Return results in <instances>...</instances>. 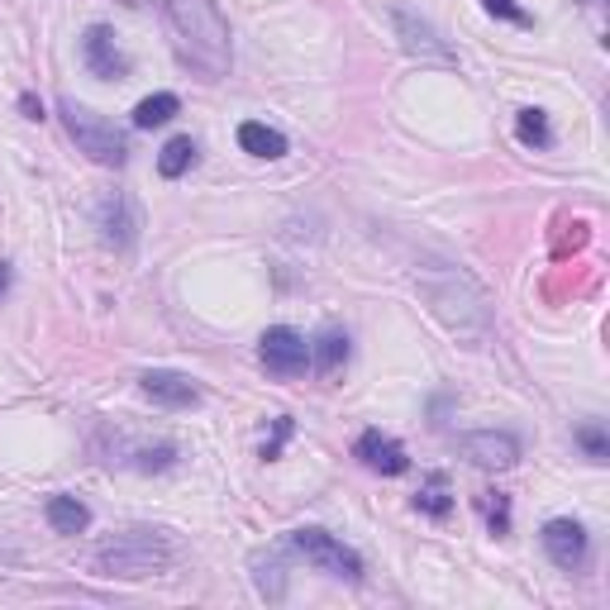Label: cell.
I'll list each match as a JSON object with an SVG mask.
<instances>
[{
    "label": "cell",
    "mask_w": 610,
    "mask_h": 610,
    "mask_svg": "<svg viewBox=\"0 0 610 610\" xmlns=\"http://www.w3.org/2000/svg\"><path fill=\"white\" fill-rule=\"evenodd\" d=\"M238 149L272 163V157H286V134L267 130V124H258V120H248V124H238Z\"/></svg>",
    "instance_id": "obj_16"
},
{
    "label": "cell",
    "mask_w": 610,
    "mask_h": 610,
    "mask_svg": "<svg viewBox=\"0 0 610 610\" xmlns=\"http://www.w3.org/2000/svg\"><path fill=\"white\" fill-rule=\"evenodd\" d=\"M292 429H296V425H292V415H277V429H272V439L263 444V458H267V462H272V458H282V444L292 439Z\"/></svg>",
    "instance_id": "obj_25"
},
{
    "label": "cell",
    "mask_w": 610,
    "mask_h": 610,
    "mask_svg": "<svg viewBox=\"0 0 610 610\" xmlns=\"http://www.w3.org/2000/svg\"><path fill=\"white\" fill-rule=\"evenodd\" d=\"M286 553L305 558L311 568L329 572V577H344V582H363V558L353 553L348 543L334 539L329 529H315V525L292 529V535H286Z\"/></svg>",
    "instance_id": "obj_5"
},
{
    "label": "cell",
    "mask_w": 610,
    "mask_h": 610,
    "mask_svg": "<svg viewBox=\"0 0 610 610\" xmlns=\"http://www.w3.org/2000/svg\"><path fill=\"white\" fill-rule=\"evenodd\" d=\"M577 444H582V454H587L591 462H606V458H610V439H606V425H601V420L577 425Z\"/></svg>",
    "instance_id": "obj_23"
},
{
    "label": "cell",
    "mask_w": 610,
    "mask_h": 610,
    "mask_svg": "<svg viewBox=\"0 0 610 610\" xmlns=\"http://www.w3.org/2000/svg\"><path fill=\"white\" fill-rule=\"evenodd\" d=\"M82 62H87L91 77H101V82H120V77L130 72V58L120 53L115 29L110 24H91L82 34Z\"/></svg>",
    "instance_id": "obj_10"
},
{
    "label": "cell",
    "mask_w": 610,
    "mask_h": 610,
    "mask_svg": "<svg viewBox=\"0 0 610 610\" xmlns=\"http://www.w3.org/2000/svg\"><path fill=\"white\" fill-rule=\"evenodd\" d=\"M43 516H48V525H53L58 535H87V525H91L87 501H77V496H62V491L48 496Z\"/></svg>",
    "instance_id": "obj_14"
},
{
    "label": "cell",
    "mask_w": 610,
    "mask_h": 610,
    "mask_svg": "<svg viewBox=\"0 0 610 610\" xmlns=\"http://www.w3.org/2000/svg\"><path fill=\"white\" fill-rule=\"evenodd\" d=\"M481 6H487L496 20H510V24H520V29H535V14H525L516 0H481Z\"/></svg>",
    "instance_id": "obj_24"
},
{
    "label": "cell",
    "mask_w": 610,
    "mask_h": 610,
    "mask_svg": "<svg viewBox=\"0 0 610 610\" xmlns=\"http://www.w3.org/2000/svg\"><path fill=\"white\" fill-rule=\"evenodd\" d=\"M415 510H425V516H435V520H444L448 510H454V491H448V477L444 472H429L425 477V487L415 491Z\"/></svg>",
    "instance_id": "obj_19"
},
{
    "label": "cell",
    "mask_w": 610,
    "mask_h": 610,
    "mask_svg": "<svg viewBox=\"0 0 610 610\" xmlns=\"http://www.w3.org/2000/svg\"><path fill=\"white\" fill-rule=\"evenodd\" d=\"M58 115H62V124H68L72 143L91 157V163H101V167H124V163H130V139H124L105 115H95L91 105L72 101V95H62V101H58Z\"/></svg>",
    "instance_id": "obj_4"
},
{
    "label": "cell",
    "mask_w": 610,
    "mask_h": 610,
    "mask_svg": "<svg viewBox=\"0 0 610 610\" xmlns=\"http://www.w3.org/2000/svg\"><path fill=\"white\" fill-rule=\"evenodd\" d=\"M311 363H315V373H325V377H334L339 367L348 363V334L344 329H325L319 339L311 344Z\"/></svg>",
    "instance_id": "obj_17"
},
{
    "label": "cell",
    "mask_w": 610,
    "mask_h": 610,
    "mask_svg": "<svg viewBox=\"0 0 610 610\" xmlns=\"http://www.w3.org/2000/svg\"><path fill=\"white\" fill-rule=\"evenodd\" d=\"M516 134H520L525 149H549L553 143V130H549V115H543V110H520Z\"/></svg>",
    "instance_id": "obj_21"
},
{
    "label": "cell",
    "mask_w": 610,
    "mask_h": 610,
    "mask_svg": "<svg viewBox=\"0 0 610 610\" xmlns=\"http://www.w3.org/2000/svg\"><path fill=\"white\" fill-rule=\"evenodd\" d=\"M253 582H258L267 601H282L286 597V549L253 553Z\"/></svg>",
    "instance_id": "obj_15"
},
{
    "label": "cell",
    "mask_w": 610,
    "mask_h": 610,
    "mask_svg": "<svg viewBox=\"0 0 610 610\" xmlns=\"http://www.w3.org/2000/svg\"><path fill=\"white\" fill-rule=\"evenodd\" d=\"M163 14L191 68L205 72L211 82L230 72V24H224L215 0H163Z\"/></svg>",
    "instance_id": "obj_2"
},
{
    "label": "cell",
    "mask_w": 610,
    "mask_h": 610,
    "mask_svg": "<svg viewBox=\"0 0 610 610\" xmlns=\"http://www.w3.org/2000/svg\"><path fill=\"white\" fill-rule=\"evenodd\" d=\"M415 282L425 286L429 296V311H435L458 339L468 344H481L491 334V305H487V292L468 277V272L448 267V263H435V267H420Z\"/></svg>",
    "instance_id": "obj_1"
},
{
    "label": "cell",
    "mask_w": 610,
    "mask_h": 610,
    "mask_svg": "<svg viewBox=\"0 0 610 610\" xmlns=\"http://www.w3.org/2000/svg\"><path fill=\"white\" fill-rule=\"evenodd\" d=\"M95 230H101V238L110 248H134L139 244V230H143V215L130 191H105L101 205H95Z\"/></svg>",
    "instance_id": "obj_6"
},
{
    "label": "cell",
    "mask_w": 610,
    "mask_h": 610,
    "mask_svg": "<svg viewBox=\"0 0 610 610\" xmlns=\"http://www.w3.org/2000/svg\"><path fill=\"white\" fill-rule=\"evenodd\" d=\"M258 358L272 377H301L305 367H311V344H305V334H296L292 325H272L258 344Z\"/></svg>",
    "instance_id": "obj_8"
},
{
    "label": "cell",
    "mask_w": 610,
    "mask_h": 610,
    "mask_svg": "<svg viewBox=\"0 0 610 610\" xmlns=\"http://www.w3.org/2000/svg\"><path fill=\"white\" fill-rule=\"evenodd\" d=\"M10 292V263H0V296Z\"/></svg>",
    "instance_id": "obj_27"
},
{
    "label": "cell",
    "mask_w": 610,
    "mask_h": 610,
    "mask_svg": "<svg viewBox=\"0 0 610 610\" xmlns=\"http://www.w3.org/2000/svg\"><path fill=\"white\" fill-rule=\"evenodd\" d=\"M353 454L363 458V468H373L382 477H400V472L410 468V454L392 435H382V429H363L358 444H353Z\"/></svg>",
    "instance_id": "obj_13"
},
{
    "label": "cell",
    "mask_w": 610,
    "mask_h": 610,
    "mask_svg": "<svg viewBox=\"0 0 610 610\" xmlns=\"http://www.w3.org/2000/svg\"><path fill=\"white\" fill-rule=\"evenodd\" d=\"M20 110H24V120H43V105L34 101V95H20Z\"/></svg>",
    "instance_id": "obj_26"
},
{
    "label": "cell",
    "mask_w": 610,
    "mask_h": 610,
    "mask_svg": "<svg viewBox=\"0 0 610 610\" xmlns=\"http://www.w3.org/2000/svg\"><path fill=\"white\" fill-rule=\"evenodd\" d=\"M191 163H196V139L191 134H176L163 153H157V172L163 176H182Z\"/></svg>",
    "instance_id": "obj_20"
},
{
    "label": "cell",
    "mask_w": 610,
    "mask_h": 610,
    "mask_svg": "<svg viewBox=\"0 0 610 610\" xmlns=\"http://www.w3.org/2000/svg\"><path fill=\"white\" fill-rule=\"evenodd\" d=\"M392 24H396V39L400 48H406L410 58H420V62H439V68H458V58H454V48H448L439 39V29L420 20L415 10H392Z\"/></svg>",
    "instance_id": "obj_7"
},
{
    "label": "cell",
    "mask_w": 610,
    "mask_h": 610,
    "mask_svg": "<svg viewBox=\"0 0 610 610\" xmlns=\"http://www.w3.org/2000/svg\"><path fill=\"white\" fill-rule=\"evenodd\" d=\"M458 448H462V458L477 462V468H487V472H506V468H516L520 462V439L506 435V429H477V435H462Z\"/></svg>",
    "instance_id": "obj_9"
},
{
    "label": "cell",
    "mask_w": 610,
    "mask_h": 610,
    "mask_svg": "<svg viewBox=\"0 0 610 610\" xmlns=\"http://www.w3.org/2000/svg\"><path fill=\"white\" fill-rule=\"evenodd\" d=\"M139 387H143V396H153L157 406H167V410H191V406H201V387H196V382H191L186 373H167V367H153V373L139 377Z\"/></svg>",
    "instance_id": "obj_12"
},
{
    "label": "cell",
    "mask_w": 610,
    "mask_h": 610,
    "mask_svg": "<svg viewBox=\"0 0 610 610\" xmlns=\"http://www.w3.org/2000/svg\"><path fill=\"white\" fill-rule=\"evenodd\" d=\"M172 563V543L157 529H124L91 553L95 577H153Z\"/></svg>",
    "instance_id": "obj_3"
},
{
    "label": "cell",
    "mask_w": 610,
    "mask_h": 610,
    "mask_svg": "<svg viewBox=\"0 0 610 610\" xmlns=\"http://www.w3.org/2000/svg\"><path fill=\"white\" fill-rule=\"evenodd\" d=\"M176 110H182V101H176L172 91H157V95H143V101L134 105V130H157V124H167Z\"/></svg>",
    "instance_id": "obj_18"
},
{
    "label": "cell",
    "mask_w": 610,
    "mask_h": 610,
    "mask_svg": "<svg viewBox=\"0 0 610 610\" xmlns=\"http://www.w3.org/2000/svg\"><path fill=\"white\" fill-rule=\"evenodd\" d=\"M587 529L577 520H549L543 525V553L553 558V568L563 572H582L587 568Z\"/></svg>",
    "instance_id": "obj_11"
},
{
    "label": "cell",
    "mask_w": 610,
    "mask_h": 610,
    "mask_svg": "<svg viewBox=\"0 0 610 610\" xmlns=\"http://www.w3.org/2000/svg\"><path fill=\"white\" fill-rule=\"evenodd\" d=\"M477 506H481V516H487V525H491L496 539L510 535V496H506V491H481Z\"/></svg>",
    "instance_id": "obj_22"
}]
</instances>
